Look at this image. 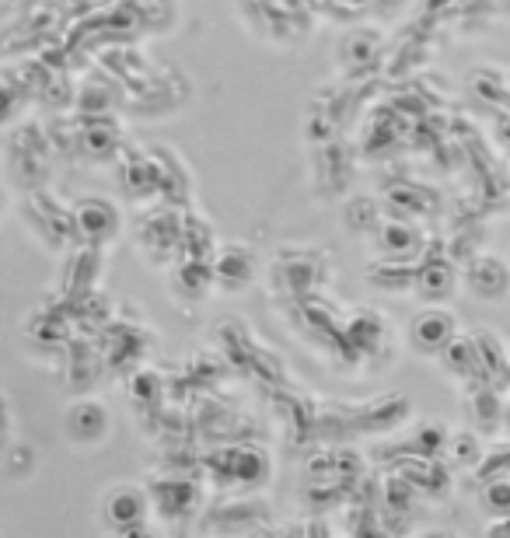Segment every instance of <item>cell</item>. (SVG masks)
Here are the masks:
<instances>
[{"label": "cell", "instance_id": "obj_1", "mask_svg": "<svg viewBox=\"0 0 510 538\" xmlns=\"http://www.w3.org/2000/svg\"><path fill=\"white\" fill-rule=\"evenodd\" d=\"M409 336H413L416 350L430 353V357H441L451 343H455L462 332H458V315L441 304H427L423 311H416L413 322H409Z\"/></svg>", "mask_w": 510, "mask_h": 538}, {"label": "cell", "instance_id": "obj_2", "mask_svg": "<svg viewBox=\"0 0 510 538\" xmlns=\"http://www.w3.org/2000/svg\"><path fill=\"white\" fill-rule=\"evenodd\" d=\"M74 231L88 245H105L119 235V207L105 196H84L74 203Z\"/></svg>", "mask_w": 510, "mask_h": 538}, {"label": "cell", "instance_id": "obj_3", "mask_svg": "<svg viewBox=\"0 0 510 538\" xmlns=\"http://www.w3.org/2000/svg\"><path fill=\"white\" fill-rule=\"evenodd\" d=\"M374 245L392 263H413L423 252V235L416 231V224L402 221V217H385L381 228L374 231Z\"/></svg>", "mask_w": 510, "mask_h": 538}, {"label": "cell", "instance_id": "obj_4", "mask_svg": "<svg viewBox=\"0 0 510 538\" xmlns=\"http://www.w3.org/2000/svg\"><path fill=\"white\" fill-rule=\"evenodd\" d=\"M105 521L119 532H133V528H144L147 521V493L133 483H123L116 490L105 493Z\"/></svg>", "mask_w": 510, "mask_h": 538}, {"label": "cell", "instance_id": "obj_5", "mask_svg": "<svg viewBox=\"0 0 510 538\" xmlns=\"http://www.w3.org/2000/svg\"><path fill=\"white\" fill-rule=\"evenodd\" d=\"M462 283L483 301H497L510 290V266L500 256H476L462 269Z\"/></svg>", "mask_w": 510, "mask_h": 538}, {"label": "cell", "instance_id": "obj_6", "mask_svg": "<svg viewBox=\"0 0 510 538\" xmlns=\"http://www.w3.org/2000/svg\"><path fill=\"white\" fill-rule=\"evenodd\" d=\"M210 269H214L217 287L228 290V294H242L255 276V256L245 245H224V249H217Z\"/></svg>", "mask_w": 510, "mask_h": 538}, {"label": "cell", "instance_id": "obj_7", "mask_svg": "<svg viewBox=\"0 0 510 538\" xmlns=\"http://www.w3.org/2000/svg\"><path fill=\"white\" fill-rule=\"evenodd\" d=\"M67 434L74 437V441H84V444L105 441V434H109V409H105L98 399H77V402H70V409H67Z\"/></svg>", "mask_w": 510, "mask_h": 538}, {"label": "cell", "instance_id": "obj_8", "mask_svg": "<svg viewBox=\"0 0 510 538\" xmlns=\"http://www.w3.org/2000/svg\"><path fill=\"white\" fill-rule=\"evenodd\" d=\"M462 283V273L448 259H427L416 273V294H423L427 301H441V297L455 294V287Z\"/></svg>", "mask_w": 510, "mask_h": 538}, {"label": "cell", "instance_id": "obj_9", "mask_svg": "<svg viewBox=\"0 0 510 538\" xmlns=\"http://www.w3.org/2000/svg\"><path fill=\"white\" fill-rule=\"evenodd\" d=\"M378 56H381V39H374V35L364 32V28L350 32L343 39V46H339V63H343L350 74H360V70L374 67Z\"/></svg>", "mask_w": 510, "mask_h": 538}, {"label": "cell", "instance_id": "obj_10", "mask_svg": "<svg viewBox=\"0 0 510 538\" xmlns=\"http://www.w3.org/2000/svg\"><path fill=\"white\" fill-rule=\"evenodd\" d=\"M441 364L448 367L451 374H469V371H476L479 367V350H476V339H469V336H458L455 343L448 346V350L441 353Z\"/></svg>", "mask_w": 510, "mask_h": 538}, {"label": "cell", "instance_id": "obj_11", "mask_svg": "<svg viewBox=\"0 0 510 538\" xmlns=\"http://www.w3.org/2000/svg\"><path fill=\"white\" fill-rule=\"evenodd\" d=\"M381 221H385V217L378 214V203L374 200H353L350 207H346V224H350L357 235L360 231H378Z\"/></svg>", "mask_w": 510, "mask_h": 538}, {"label": "cell", "instance_id": "obj_12", "mask_svg": "<svg viewBox=\"0 0 510 538\" xmlns=\"http://www.w3.org/2000/svg\"><path fill=\"white\" fill-rule=\"evenodd\" d=\"M486 507H490L497 518H510V479H493L486 486Z\"/></svg>", "mask_w": 510, "mask_h": 538}, {"label": "cell", "instance_id": "obj_13", "mask_svg": "<svg viewBox=\"0 0 510 538\" xmlns=\"http://www.w3.org/2000/svg\"><path fill=\"white\" fill-rule=\"evenodd\" d=\"M476 339V350H479V364H490L493 371L497 367H504V346L497 343V336H490V332H479Z\"/></svg>", "mask_w": 510, "mask_h": 538}, {"label": "cell", "instance_id": "obj_14", "mask_svg": "<svg viewBox=\"0 0 510 538\" xmlns=\"http://www.w3.org/2000/svg\"><path fill=\"white\" fill-rule=\"evenodd\" d=\"M123 538H154V535L147 532V525H144V528H133V532H126Z\"/></svg>", "mask_w": 510, "mask_h": 538}, {"label": "cell", "instance_id": "obj_15", "mask_svg": "<svg viewBox=\"0 0 510 538\" xmlns=\"http://www.w3.org/2000/svg\"><path fill=\"white\" fill-rule=\"evenodd\" d=\"M500 7H504V14L510 18V0H500Z\"/></svg>", "mask_w": 510, "mask_h": 538}, {"label": "cell", "instance_id": "obj_16", "mask_svg": "<svg viewBox=\"0 0 510 538\" xmlns=\"http://www.w3.org/2000/svg\"><path fill=\"white\" fill-rule=\"evenodd\" d=\"M507 175H510V161H507Z\"/></svg>", "mask_w": 510, "mask_h": 538}]
</instances>
